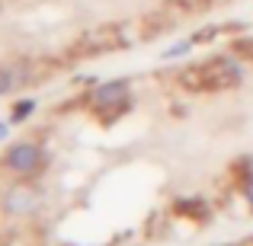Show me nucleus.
<instances>
[{"mask_svg":"<svg viewBox=\"0 0 253 246\" xmlns=\"http://www.w3.org/2000/svg\"><path fill=\"white\" fill-rule=\"evenodd\" d=\"M128 45V35H125L122 26H96V29H86L81 38L74 42V55L77 58H93V55H106V51H116Z\"/></svg>","mask_w":253,"mask_h":246,"instance_id":"nucleus-2","label":"nucleus"},{"mask_svg":"<svg viewBox=\"0 0 253 246\" xmlns=\"http://www.w3.org/2000/svg\"><path fill=\"white\" fill-rule=\"evenodd\" d=\"M26 77H29V68H26V64H3V68H0V96L16 90L19 83H26Z\"/></svg>","mask_w":253,"mask_h":246,"instance_id":"nucleus-5","label":"nucleus"},{"mask_svg":"<svg viewBox=\"0 0 253 246\" xmlns=\"http://www.w3.org/2000/svg\"><path fill=\"white\" fill-rule=\"evenodd\" d=\"M39 147L36 144H16V147H10V154H6V166L16 173H32L39 163Z\"/></svg>","mask_w":253,"mask_h":246,"instance_id":"nucleus-4","label":"nucleus"},{"mask_svg":"<svg viewBox=\"0 0 253 246\" xmlns=\"http://www.w3.org/2000/svg\"><path fill=\"white\" fill-rule=\"evenodd\" d=\"M90 105L96 112H103V118H116L119 112L128 105V83L125 80H112V83H103L96 93L90 96Z\"/></svg>","mask_w":253,"mask_h":246,"instance_id":"nucleus-3","label":"nucleus"},{"mask_svg":"<svg viewBox=\"0 0 253 246\" xmlns=\"http://www.w3.org/2000/svg\"><path fill=\"white\" fill-rule=\"evenodd\" d=\"M32 105H36V103H19V105H16V118L29 115V112H32Z\"/></svg>","mask_w":253,"mask_h":246,"instance_id":"nucleus-6","label":"nucleus"},{"mask_svg":"<svg viewBox=\"0 0 253 246\" xmlns=\"http://www.w3.org/2000/svg\"><path fill=\"white\" fill-rule=\"evenodd\" d=\"M244 80V68L237 64V58L231 55H218L209 58L202 64H192L179 74V83L186 90L196 93H215V90H228V86H237Z\"/></svg>","mask_w":253,"mask_h":246,"instance_id":"nucleus-1","label":"nucleus"}]
</instances>
